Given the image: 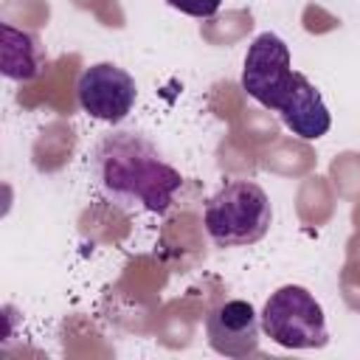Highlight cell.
Here are the masks:
<instances>
[{
	"mask_svg": "<svg viewBox=\"0 0 360 360\" xmlns=\"http://www.w3.org/2000/svg\"><path fill=\"white\" fill-rule=\"evenodd\" d=\"M93 172L104 197L127 214H166L183 186L180 172L141 132L121 129L98 141Z\"/></svg>",
	"mask_w": 360,
	"mask_h": 360,
	"instance_id": "6da1fadb",
	"label": "cell"
},
{
	"mask_svg": "<svg viewBox=\"0 0 360 360\" xmlns=\"http://www.w3.org/2000/svg\"><path fill=\"white\" fill-rule=\"evenodd\" d=\"M205 231L217 248L259 242L273 222V205L253 180H231L205 202Z\"/></svg>",
	"mask_w": 360,
	"mask_h": 360,
	"instance_id": "7a4b0ae2",
	"label": "cell"
},
{
	"mask_svg": "<svg viewBox=\"0 0 360 360\" xmlns=\"http://www.w3.org/2000/svg\"><path fill=\"white\" fill-rule=\"evenodd\" d=\"M264 335L284 349H321L329 340L321 304L298 284L278 287L262 309Z\"/></svg>",
	"mask_w": 360,
	"mask_h": 360,
	"instance_id": "3957f363",
	"label": "cell"
},
{
	"mask_svg": "<svg viewBox=\"0 0 360 360\" xmlns=\"http://www.w3.org/2000/svg\"><path fill=\"white\" fill-rule=\"evenodd\" d=\"M295 82V70L290 62V48L278 34H259L248 53H245V65H242V90L259 101L267 110H281L284 98L290 96Z\"/></svg>",
	"mask_w": 360,
	"mask_h": 360,
	"instance_id": "277c9868",
	"label": "cell"
},
{
	"mask_svg": "<svg viewBox=\"0 0 360 360\" xmlns=\"http://www.w3.org/2000/svg\"><path fill=\"white\" fill-rule=\"evenodd\" d=\"M76 96L84 112H90L98 121L118 124L132 112L138 87L124 68L112 62H98L82 70L76 82Z\"/></svg>",
	"mask_w": 360,
	"mask_h": 360,
	"instance_id": "5b68a950",
	"label": "cell"
},
{
	"mask_svg": "<svg viewBox=\"0 0 360 360\" xmlns=\"http://www.w3.org/2000/svg\"><path fill=\"white\" fill-rule=\"evenodd\" d=\"M205 335L214 352L225 357H248L259 349V318L248 301L231 298L217 304L205 318Z\"/></svg>",
	"mask_w": 360,
	"mask_h": 360,
	"instance_id": "8992f818",
	"label": "cell"
},
{
	"mask_svg": "<svg viewBox=\"0 0 360 360\" xmlns=\"http://www.w3.org/2000/svg\"><path fill=\"white\" fill-rule=\"evenodd\" d=\"M281 121L287 129H292V135L304 138V141H318L321 135L329 132L332 127V115L321 98V93L315 90V84L295 70V82L290 96L284 98L281 110H278Z\"/></svg>",
	"mask_w": 360,
	"mask_h": 360,
	"instance_id": "52a82bcc",
	"label": "cell"
},
{
	"mask_svg": "<svg viewBox=\"0 0 360 360\" xmlns=\"http://www.w3.org/2000/svg\"><path fill=\"white\" fill-rule=\"evenodd\" d=\"M0 62H3V76L14 79V82H31L42 73L45 68V51L39 45V39L28 31H20L8 22L0 25Z\"/></svg>",
	"mask_w": 360,
	"mask_h": 360,
	"instance_id": "ba28073f",
	"label": "cell"
},
{
	"mask_svg": "<svg viewBox=\"0 0 360 360\" xmlns=\"http://www.w3.org/2000/svg\"><path fill=\"white\" fill-rule=\"evenodd\" d=\"M172 8L188 14V17H197V20H205V17H214L219 11V3L222 0H166Z\"/></svg>",
	"mask_w": 360,
	"mask_h": 360,
	"instance_id": "9c48e42d",
	"label": "cell"
}]
</instances>
